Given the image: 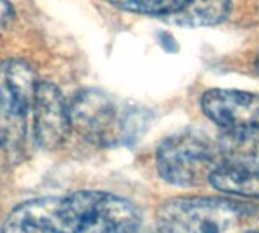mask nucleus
Returning <instances> with one entry per match:
<instances>
[{
  "label": "nucleus",
  "mask_w": 259,
  "mask_h": 233,
  "mask_svg": "<svg viewBox=\"0 0 259 233\" xmlns=\"http://www.w3.org/2000/svg\"><path fill=\"white\" fill-rule=\"evenodd\" d=\"M207 118L224 130L259 125V95L241 90L212 88L201 98Z\"/></svg>",
  "instance_id": "obj_7"
},
{
  "label": "nucleus",
  "mask_w": 259,
  "mask_h": 233,
  "mask_svg": "<svg viewBox=\"0 0 259 233\" xmlns=\"http://www.w3.org/2000/svg\"><path fill=\"white\" fill-rule=\"evenodd\" d=\"M14 16V10L8 0H0V34L5 32L11 26Z\"/></svg>",
  "instance_id": "obj_13"
},
{
  "label": "nucleus",
  "mask_w": 259,
  "mask_h": 233,
  "mask_svg": "<svg viewBox=\"0 0 259 233\" xmlns=\"http://www.w3.org/2000/svg\"><path fill=\"white\" fill-rule=\"evenodd\" d=\"M209 181L212 186L223 192L248 198H259V174H250L218 163L217 168L210 172Z\"/></svg>",
  "instance_id": "obj_11"
},
{
  "label": "nucleus",
  "mask_w": 259,
  "mask_h": 233,
  "mask_svg": "<svg viewBox=\"0 0 259 233\" xmlns=\"http://www.w3.org/2000/svg\"><path fill=\"white\" fill-rule=\"evenodd\" d=\"M70 128L85 141L113 147L138 141L148 124V113L132 104H119L96 88H84L67 104Z\"/></svg>",
  "instance_id": "obj_1"
},
{
  "label": "nucleus",
  "mask_w": 259,
  "mask_h": 233,
  "mask_svg": "<svg viewBox=\"0 0 259 233\" xmlns=\"http://www.w3.org/2000/svg\"><path fill=\"white\" fill-rule=\"evenodd\" d=\"M160 233H248L259 228V206L210 197H183L157 212Z\"/></svg>",
  "instance_id": "obj_2"
},
{
  "label": "nucleus",
  "mask_w": 259,
  "mask_h": 233,
  "mask_svg": "<svg viewBox=\"0 0 259 233\" xmlns=\"http://www.w3.org/2000/svg\"><path fill=\"white\" fill-rule=\"evenodd\" d=\"M105 2L125 11L168 17L180 11L186 0H105Z\"/></svg>",
  "instance_id": "obj_12"
},
{
  "label": "nucleus",
  "mask_w": 259,
  "mask_h": 233,
  "mask_svg": "<svg viewBox=\"0 0 259 233\" xmlns=\"http://www.w3.org/2000/svg\"><path fill=\"white\" fill-rule=\"evenodd\" d=\"M257 69H259V61H257Z\"/></svg>",
  "instance_id": "obj_15"
},
{
  "label": "nucleus",
  "mask_w": 259,
  "mask_h": 233,
  "mask_svg": "<svg viewBox=\"0 0 259 233\" xmlns=\"http://www.w3.org/2000/svg\"><path fill=\"white\" fill-rule=\"evenodd\" d=\"M230 0H186L183 8L168 17L166 22L179 26H212L226 20L230 14Z\"/></svg>",
  "instance_id": "obj_10"
},
{
  "label": "nucleus",
  "mask_w": 259,
  "mask_h": 233,
  "mask_svg": "<svg viewBox=\"0 0 259 233\" xmlns=\"http://www.w3.org/2000/svg\"><path fill=\"white\" fill-rule=\"evenodd\" d=\"M218 157V145L206 133L188 128L160 144L156 165L165 181L176 186H195L209 180Z\"/></svg>",
  "instance_id": "obj_4"
},
{
  "label": "nucleus",
  "mask_w": 259,
  "mask_h": 233,
  "mask_svg": "<svg viewBox=\"0 0 259 233\" xmlns=\"http://www.w3.org/2000/svg\"><path fill=\"white\" fill-rule=\"evenodd\" d=\"M63 233H136L142 216L126 198L102 191L57 197Z\"/></svg>",
  "instance_id": "obj_3"
},
{
  "label": "nucleus",
  "mask_w": 259,
  "mask_h": 233,
  "mask_svg": "<svg viewBox=\"0 0 259 233\" xmlns=\"http://www.w3.org/2000/svg\"><path fill=\"white\" fill-rule=\"evenodd\" d=\"M248 233H259V228L257 230H253V231H248Z\"/></svg>",
  "instance_id": "obj_14"
},
{
  "label": "nucleus",
  "mask_w": 259,
  "mask_h": 233,
  "mask_svg": "<svg viewBox=\"0 0 259 233\" xmlns=\"http://www.w3.org/2000/svg\"><path fill=\"white\" fill-rule=\"evenodd\" d=\"M35 73L23 60L0 63V151L16 156L28 133Z\"/></svg>",
  "instance_id": "obj_5"
},
{
  "label": "nucleus",
  "mask_w": 259,
  "mask_h": 233,
  "mask_svg": "<svg viewBox=\"0 0 259 233\" xmlns=\"http://www.w3.org/2000/svg\"><path fill=\"white\" fill-rule=\"evenodd\" d=\"M0 233H63L57 197L34 198L19 204L5 219Z\"/></svg>",
  "instance_id": "obj_8"
},
{
  "label": "nucleus",
  "mask_w": 259,
  "mask_h": 233,
  "mask_svg": "<svg viewBox=\"0 0 259 233\" xmlns=\"http://www.w3.org/2000/svg\"><path fill=\"white\" fill-rule=\"evenodd\" d=\"M31 111L37 144L43 150H57L70 130L67 102L58 87L48 81L37 82Z\"/></svg>",
  "instance_id": "obj_6"
},
{
  "label": "nucleus",
  "mask_w": 259,
  "mask_h": 233,
  "mask_svg": "<svg viewBox=\"0 0 259 233\" xmlns=\"http://www.w3.org/2000/svg\"><path fill=\"white\" fill-rule=\"evenodd\" d=\"M217 145L221 165L259 174V125L224 130Z\"/></svg>",
  "instance_id": "obj_9"
}]
</instances>
